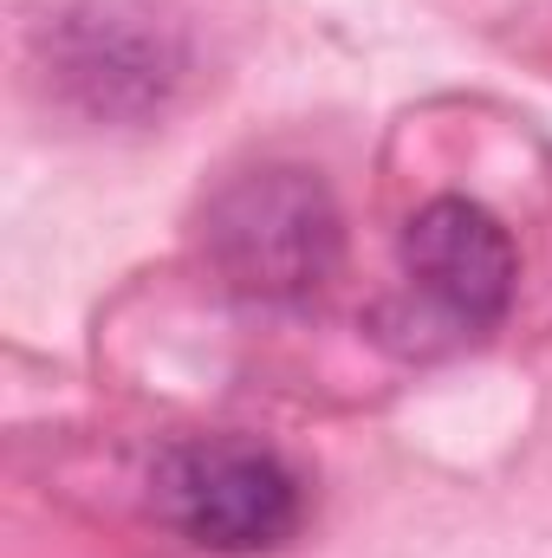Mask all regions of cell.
I'll return each instance as SVG.
<instances>
[{
  "mask_svg": "<svg viewBox=\"0 0 552 558\" xmlns=\"http://www.w3.org/2000/svg\"><path fill=\"white\" fill-rule=\"evenodd\" d=\"M338 254H345V215L312 169L292 162L248 169L208 202V260L241 299L261 305L312 299L338 274Z\"/></svg>",
  "mask_w": 552,
  "mask_h": 558,
  "instance_id": "obj_1",
  "label": "cell"
},
{
  "mask_svg": "<svg viewBox=\"0 0 552 558\" xmlns=\"http://www.w3.org/2000/svg\"><path fill=\"white\" fill-rule=\"evenodd\" d=\"M149 507L208 553H274L299 526V474L248 435H189L156 454Z\"/></svg>",
  "mask_w": 552,
  "mask_h": 558,
  "instance_id": "obj_2",
  "label": "cell"
},
{
  "mask_svg": "<svg viewBox=\"0 0 552 558\" xmlns=\"http://www.w3.org/2000/svg\"><path fill=\"white\" fill-rule=\"evenodd\" d=\"M404 279L410 299H422L455 338H475L507 318L514 286H520V254L514 234L468 195H435L404 221Z\"/></svg>",
  "mask_w": 552,
  "mask_h": 558,
  "instance_id": "obj_3",
  "label": "cell"
},
{
  "mask_svg": "<svg viewBox=\"0 0 552 558\" xmlns=\"http://www.w3.org/2000/svg\"><path fill=\"white\" fill-rule=\"evenodd\" d=\"M46 59L59 92L79 98L92 118H143L182 78V46L169 39V26L124 0L72 7L46 33Z\"/></svg>",
  "mask_w": 552,
  "mask_h": 558,
  "instance_id": "obj_4",
  "label": "cell"
}]
</instances>
